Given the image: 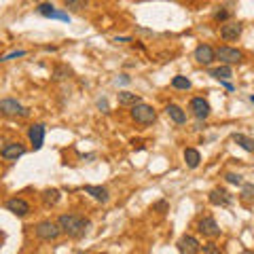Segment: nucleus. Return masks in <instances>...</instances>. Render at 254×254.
Returning a JSON list of instances; mask_svg holds the SVG:
<instances>
[{"mask_svg":"<svg viewBox=\"0 0 254 254\" xmlns=\"http://www.w3.org/2000/svg\"><path fill=\"white\" fill-rule=\"evenodd\" d=\"M195 60L199 64H204V66H207V64H212L216 60V51L212 49L210 45H199V47L195 49Z\"/></svg>","mask_w":254,"mask_h":254,"instance_id":"nucleus-10","label":"nucleus"},{"mask_svg":"<svg viewBox=\"0 0 254 254\" xmlns=\"http://www.w3.org/2000/svg\"><path fill=\"white\" fill-rule=\"evenodd\" d=\"M241 34V24L238 21H229V24L221 26V38L224 40H238Z\"/></svg>","mask_w":254,"mask_h":254,"instance_id":"nucleus-13","label":"nucleus"},{"mask_svg":"<svg viewBox=\"0 0 254 254\" xmlns=\"http://www.w3.org/2000/svg\"><path fill=\"white\" fill-rule=\"evenodd\" d=\"M0 114H4V117H26L28 108H24L13 97H4V100H0Z\"/></svg>","mask_w":254,"mask_h":254,"instance_id":"nucleus-4","label":"nucleus"},{"mask_svg":"<svg viewBox=\"0 0 254 254\" xmlns=\"http://www.w3.org/2000/svg\"><path fill=\"white\" fill-rule=\"evenodd\" d=\"M26 153V148L21 146L19 142H11L7 146H2V151H0V157L7 159V161H15L17 157H21V155Z\"/></svg>","mask_w":254,"mask_h":254,"instance_id":"nucleus-11","label":"nucleus"},{"mask_svg":"<svg viewBox=\"0 0 254 254\" xmlns=\"http://www.w3.org/2000/svg\"><path fill=\"white\" fill-rule=\"evenodd\" d=\"M241 199L244 201L254 199V184H241Z\"/></svg>","mask_w":254,"mask_h":254,"instance_id":"nucleus-25","label":"nucleus"},{"mask_svg":"<svg viewBox=\"0 0 254 254\" xmlns=\"http://www.w3.org/2000/svg\"><path fill=\"white\" fill-rule=\"evenodd\" d=\"M231 138H233V142L239 144V146L244 148V151L254 153V140H252V138H248V136H244V134H233Z\"/></svg>","mask_w":254,"mask_h":254,"instance_id":"nucleus-18","label":"nucleus"},{"mask_svg":"<svg viewBox=\"0 0 254 254\" xmlns=\"http://www.w3.org/2000/svg\"><path fill=\"white\" fill-rule=\"evenodd\" d=\"M204 254H221V250H218L214 244H207V246H204Z\"/></svg>","mask_w":254,"mask_h":254,"instance_id":"nucleus-28","label":"nucleus"},{"mask_svg":"<svg viewBox=\"0 0 254 254\" xmlns=\"http://www.w3.org/2000/svg\"><path fill=\"white\" fill-rule=\"evenodd\" d=\"M38 13L43 17H51V19H62V21H70V17H68V13H57V11L53 9V4H38Z\"/></svg>","mask_w":254,"mask_h":254,"instance_id":"nucleus-15","label":"nucleus"},{"mask_svg":"<svg viewBox=\"0 0 254 254\" xmlns=\"http://www.w3.org/2000/svg\"><path fill=\"white\" fill-rule=\"evenodd\" d=\"M153 210H161V212L167 210V201H159V204H155V206H153Z\"/></svg>","mask_w":254,"mask_h":254,"instance_id":"nucleus-30","label":"nucleus"},{"mask_svg":"<svg viewBox=\"0 0 254 254\" xmlns=\"http://www.w3.org/2000/svg\"><path fill=\"white\" fill-rule=\"evenodd\" d=\"M40 197H43V204L45 206L51 207V206H55L57 201H60L62 195H60V190H57V189H47L43 195H40Z\"/></svg>","mask_w":254,"mask_h":254,"instance_id":"nucleus-20","label":"nucleus"},{"mask_svg":"<svg viewBox=\"0 0 254 254\" xmlns=\"http://www.w3.org/2000/svg\"><path fill=\"white\" fill-rule=\"evenodd\" d=\"M241 254H254L252 250H244V252H241Z\"/></svg>","mask_w":254,"mask_h":254,"instance_id":"nucleus-32","label":"nucleus"},{"mask_svg":"<svg viewBox=\"0 0 254 254\" xmlns=\"http://www.w3.org/2000/svg\"><path fill=\"white\" fill-rule=\"evenodd\" d=\"M131 119L140 125H153L155 119H157V112H155L153 106L140 102V104H136V106H131Z\"/></svg>","mask_w":254,"mask_h":254,"instance_id":"nucleus-2","label":"nucleus"},{"mask_svg":"<svg viewBox=\"0 0 254 254\" xmlns=\"http://www.w3.org/2000/svg\"><path fill=\"white\" fill-rule=\"evenodd\" d=\"M97 106H100L104 112H108V104H106V100H100V102H97Z\"/></svg>","mask_w":254,"mask_h":254,"instance_id":"nucleus-31","label":"nucleus"},{"mask_svg":"<svg viewBox=\"0 0 254 254\" xmlns=\"http://www.w3.org/2000/svg\"><path fill=\"white\" fill-rule=\"evenodd\" d=\"M190 111L197 119H207L210 117V104L204 97H195V100H190Z\"/></svg>","mask_w":254,"mask_h":254,"instance_id":"nucleus-12","label":"nucleus"},{"mask_svg":"<svg viewBox=\"0 0 254 254\" xmlns=\"http://www.w3.org/2000/svg\"><path fill=\"white\" fill-rule=\"evenodd\" d=\"M214 19H218V21H224V19H229V11H218V13L214 15Z\"/></svg>","mask_w":254,"mask_h":254,"instance_id":"nucleus-29","label":"nucleus"},{"mask_svg":"<svg viewBox=\"0 0 254 254\" xmlns=\"http://www.w3.org/2000/svg\"><path fill=\"white\" fill-rule=\"evenodd\" d=\"M224 178H227V182H231V184H244V178L239 174H233V172H229Z\"/></svg>","mask_w":254,"mask_h":254,"instance_id":"nucleus-27","label":"nucleus"},{"mask_svg":"<svg viewBox=\"0 0 254 254\" xmlns=\"http://www.w3.org/2000/svg\"><path fill=\"white\" fill-rule=\"evenodd\" d=\"M119 104L121 106H136V104H140V95L129 94V91H119Z\"/></svg>","mask_w":254,"mask_h":254,"instance_id":"nucleus-19","label":"nucleus"},{"mask_svg":"<svg viewBox=\"0 0 254 254\" xmlns=\"http://www.w3.org/2000/svg\"><path fill=\"white\" fill-rule=\"evenodd\" d=\"M28 138H30L34 151H40V148H43V142H45V125H40V123L32 125L30 129H28Z\"/></svg>","mask_w":254,"mask_h":254,"instance_id":"nucleus-8","label":"nucleus"},{"mask_svg":"<svg viewBox=\"0 0 254 254\" xmlns=\"http://www.w3.org/2000/svg\"><path fill=\"white\" fill-rule=\"evenodd\" d=\"M7 210L13 212L15 216H26L28 212H30V204H28L26 199H21V197H11L7 201Z\"/></svg>","mask_w":254,"mask_h":254,"instance_id":"nucleus-9","label":"nucleus"},{"mask_svg":"<svg viewBox=\"0 0 254 254\" xmlns=\"http://www.w3.org/2000/svg\"><path fill=\"white\" fill-rule=\"evenodd\" d=\"M184 161H187V165L190 167V170H195V167L199 165V161H201L199 151H195V148H187V151H184Z\"/></svg>","mask_w":254,"mask_h":254,"instance_id":"nucleus-21","label":"nucleus"},{"mask_svg":"<svg viewBox=\"0 0 254 254\" xmlns=\"http://www.w3.org/2000/svg\"><path fill=\"white\" fill-rule=\"evenodd\" d=\"M68 74H70V68H68V66H60V68H55L53 79H55V80H62V79H66Z\"/></svg>","mask_w":254,"mask_h":254,"instance_id":"nucleus-26","label":"nucleus"},{"mask_svg":"<svg viewBox=\"0 0 254 254\" xmlns=\"http://www.w3.org/2000/svg\"><path fill=\"white\" fill-rule=\"evenodd\" d=\"M60 233H62L60 224L53 222V221H43V222L36 224V238H38V239L53 241V239L60 238Z\"/></svg>","mask_w":254,"mask_h":254,"instance_id":"nucleus-3","label":"nucleus"},{"mask_svg":"<svg viewBox=\"0 0 254 254\" xmlns=\"http://www.w3.org/2000/svg\"><path fill=\"white\" fill-rule=\"evenodd\" d=\"M165 112L170 114V119L174 121V123H178V125H180V123H184V121H187V112H184L180 106H176V104H170V106L165 108Z\"/></svg>","mask_w":254,"mask_h":254,"instance_id":"nucleus-16","label":"nucleus"},{"mask_svg":"<svg viewBox=\"0 0 254 254\" xmlns=\"http://www.w3.org/2000/svg\"><path fill=\"white\" fill-rule=\"evenodd\" d=\"M216 60H221L222 64H239L241 60H244V53L238 49H231V47H221L216 51Z\"/></svg>","mask_w":254,"mask_h":254,"instance_id":"nucleus-6","label":"nucleus"},{"mask_svg":"<svg viewBox=\"0 0 254 254\" xmlns=\"http://www.w3.org/2000/svg\"><path fill=\"white\" fill-rule=\"evenodd\" d=\"M178 250H180V254H199L201 246L193 235H182V238L178 239Z\"/></svg>","mask_w":254,"mask_h":254,"instance_id":"nucleus-7","label":"nucleus"},{"mask_svg":"<svg viewBox=\"0 0 254 254\" xmlns=\"http://www.w3.org/2000/svg\"><path fill=\"white\" fill-rule=\"evenodd\" d=\"M85 193H89L91 197L97 199V201H102V204H106V201H108V190L104 187H91V184H87V187H85Z\"/></svg>","mask_w":254,"mask_h":254,"instance_id":"nucleus-17","label":"nucleus"},{"mask_svg":"<svg viewBox=\"0 0 254 254\" xmlns=\"http://www.w3.org/2000/svg\"><path fill=\"white\" fill-rule=\"evenodd\" d=\"M197 231L204 235V238H218V235H221V227H218L212 216L201 218V221L197 222Z\"/></svg>","mask_w":254,"mask_h":254,"instance_id":"nucleus-5","label":"nucleus"},{"mask_svg":"<svg viewBox=\"0 0 254 254\" xmlns=\"http://www.w3.org/2000/svg\"><path fill=\"white\" fill-rule=\"evenodd\" d=\"M172 87L174 89H190V80L187 77H180V74H178V77L172 79Z\"/></svg>","mask_w":254,"mask_h":254,"instance_id":"nucleus-23","label":"nucleus"},{"mask_svg":"<svg viewBox=\"0 0 254 254\" xmlns=\"http://www.w3.org/2000/svg\"><path fill=\"white\" fill-rule=\"evenodd\" d=\"M207 199H210V204H214V206H231V201H233L224 189H212L210 195H207Z\"/></svg>","mask_w":254,"mask_h":254,"instance_id":"nucleus-14","label":"nucleus"},{"mask_svg":"<svg viewBox=\"0 0 254 254\" xmlns=\"http://www.w3.org/2000/svg\"><path fill=\"white\" fill-rule=\"evenodd\" d=\"M210 77H214L216 80H229L231 77H233V70H231L229 66H221V68L210 70Z\"/></svg>","mask_w":254,"mask_h":254,"instance_id":"nucleus-22","label":"nucleus"},{"mask_svg":"<svg viewBox=\"0 0 254 254\" xmlns=\"http://www.w3.org/2000/svg\"><path fill=\"white\" fill-rule=\"evenodd\" d=\"M87 7V0H66V9L70 11H83Z\"/></svg>","mask_w":254,"mask_h":254,"instance_id":"nucleus-24","label":"nucleus"},{"mask_svg":"<svg viewBox=\"0 0 254 254\" xmlns=\"http://www.w3.org/2000/svg\"><path fill=\"white\" fill-rule=\"evenodd\" d=\"M57 224H60L62 233L70 235V238L79 239L87 233V227H89V221L83 216H77V214H62L57 218Z\"/></svg>","mask_w":254,"mask_h":254,"instance_id":"nucleus-1","label":"nucleus"},{"mask_svg":"<svg viewBox=\"0 0 254 254\" xmlns=\"http://www.w3.org/2000/svg\"><path fill=\"white\" fill-rule=\"evenodd\" d=\"M250 102H252V104H254V95H250Z\"/></svg>","mask_w":254,"mask_h":254,"instance_id":"nucleus-33","label":"nucleus"}]
</instances>
